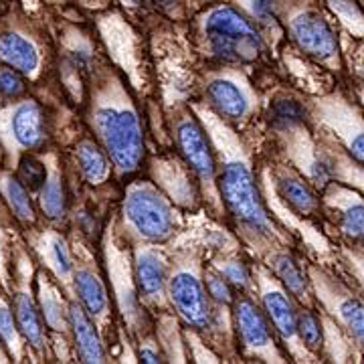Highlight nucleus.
Returning <instances> with one entry per match:
<instances>
[{"label": "nucleus", "mask_w": 364, "mask_h": 364, "mask_svg": "<svg viewBox=\"0 0 364 364\" xmlns=\"http://www.w3.org/2000/svg\"><path fill=\"white\" fill-rule=\"evenodd\" d=\"M213 140L217 142V146H221L223 164L219 174V188L227 208L249 233L257 237H272L273 225L263 208L247 158L243 156V152H239L237 146L229 148L227 134L223 136V132L221 134L215 132Z\"/></svg>", "instance_id": "nucleus-1"}, {"label": "nucleus", "mask_w": 364, "mask_h": 364, "mask_svg": "<svg viewBox=\"0 0 364 364\" xmlns=\"http://www.w3.org/2000/svg\"><path fill=\"white\" fill-rule=\"evenodd\" d=\"M93 124L117 170L134 172L138 168L144 156L142 126L128 100L116 95L102 97L93 112Z\"/></svg>", "instance_id": "nucleus-2"}, {"label": "nucleus", "mask_w": 364, "mask_h": 364, "mask_svg": "<svg viewBox=\"0 0 364 364\" xmlns=\"http://www.w3.org/2000/svg\"><path fill=\"white\" fill-rule=\"evenodd\" d=\"M208 49L227 63H249L259 57L263 49L257 28L231 6H217L208 11L203 21Z\"/></svg>", "instance_id": "nucleus-3"}, {"label": "nucleus", "mask_w": 364, "mask_h": 364, "mask_svg": "<svg viewBox=\"0 0 364 364\" xmlns=\"http://www.w3.org/2000/svg\"><path fill=\"white\" fill-rule=\"evenodd\" d=\"M124 215L132 227V231L146 241L162 243L172 237L176 229L174 208L160 195V191L152 184H134L128 188Z\"/></svg>", "instance_id": "nucleus-4"}, {"label": "nucleus", "mask_w": 364, "mask_h": 364, "mask_svg": "<svg viewBox=\"0 0 364 364\" xmlns=\"http://www.w3.org/2000/svg\"><path fill=\"white\" fill-rule=\"evenodd\" d=\"M314 291L322 301L326 312L330 314L348 334L364 348V299L354 296L338 279L322 269H310Z\"/></svg>", "instance_id": "nucleus-5"}, {"label": "nucleus", "mask_w": 364, "mask_h": 364, "mask_svg": "<svg viewBox=\"0 0 364 364\" xmlns=\"http://www.w3.org/2000/svg\"><path fill=\"white\" fill-rule=\"evenodd\" d=\"M166 291L174 310L186 324L198 330L213 324V310L208 304L207 289L193 267H181L172 273Z\"/></svg>", "instance_id": "nucleus-6"}, {"label": "nucleus", "mask_w": 364, "mask_h": 364, "mask_svg": "<svg viewBox=\"0 0 364 364\" xmlns=\"http://www.w3.org/2000/svg\"><path fill=\"white\" fill-rule=\"evenodd\" d=\"M318 116L324 126L336 132L348 154L364 166V117L358 109L336 95L318 102Z\"/></svg>", "instance_id": "nucleus-7"}, {"label": "nucleus", "mask_w": 364, "mask_h": 364, "mask_svg": "<svg viewBox=\"0 0 364 364\" xmlns=\"http://www.w3.org/2000/svg\"><path fill=\"white\" fill-rule=\"evenodd\" d=\"M235 320H237V332L241 344L249 354L259 356L269 363H282L267 320L251 299L241 298L235 304Z\"/></svg>", "instance_id": "nucleus-8"}, {"label": "nucleus", "mask_w": 364, "mask_h": 364, "mask_svg": "<svg viewBox=\"0 0 364 364\" xmlns=\"http://www.w3.org/2000/svg\"><path fill=\"white\" fill-rule=\"evenodd\" d=\"M259 289L265 314L272 320V324L275 326V330L279 332V336L291 348V352H298V348L306 352V348L299 342L298 328H296L298 312L294 308V301L286 294V289L277 286V282L265 273H259Z\"/></svg>", "instance_id": "nucleus-9"}, {"label": "nucleus", "mask_w": 364, "mask_h": 364, "mask_svg": "<svg viewBox=\"0 0 364 364\" xmlns=\"http://www.w3.org/2000/svg\"><path fill=\"white\" fill-rule=\"evenodd\" d=\"M176 142H178V148H181L186 164L196 174V178L207 188H213L215 181H217V162H215V156L210 152L205 132L200 130V126L195 119L184 117L178 122Z\"/></svg>", "instance_id": "nucleus-10"}, {"label": "nucleus", "mask_w": 364, "mask_h": 364, "mask_svg": "<svg viewBox=\"0 0 364 364\" xmlns=\"http://www.w3.org/2000/svg\"><path fill=\"white\" fill-rule=\"evenodd\" d=\"M291 37L298 43V47L310 57L320 61H330L338 53V43L334 37L332 26L328 25L324 16L314 11L296 14L289 23Z\"/></svg>", "instance_id": "nucleus-11"}, {"label": "nucleus", "mask_w": 364, "mask_h": 364, "mask_svg": "<svg viewBox=\"0 0 364 364\" xmlns=\"http://www.w3.org/2000/svg\"><path fill=\"white\" fill-rule=\"evenodd\" d=\"M326 213L338 229L352 239H364V196L344 184L328 182L324 191Z\"/></svg>", "instance_id": "nucleus-12"}, {"label": "nucleus", "mask_w": 364, "mask_h": 364, "mask_svg": "<svg viewBox=\"0 0 364 364\" xmlns=\"http://www.w3.org/2000/svg\"><path fill=\"white\" fill-rule=\"evenodd\" d=\"M134 277L146 301L152 304L162 301L168 286V275H166V261L158 251L150 247L138 249L134 263Z\"/></svg>", "instance_id": "nucleus-13"}, {"label": "nucleus", "mask_w": 364, "mask_h": 364, "mask_svg": "<svg viewBox=\"0 0 364 364\" xmlns=\"http://www.w3.org/2000/svg\"><path fill=\"white\" fill-rule=\"evenodd\" d=\"M208 100L217 114L227 119H243L251 109L247 90L229 77H217L208 83Z\"/></svg>", "instance_id": "nucleus-14"}, {"label": "nucleus", "mask_w": 364, "mask_h": 364, "mask_svg": "<svg viewBox=\"0 0 364 364\" xmlns=\"http://www.w3.org/2000/svg\"><path fill=\"white\" fill-rule=\"evenodd\" d=\"M69 326L73 328L79 358L83 363H105V352L100 334H97L87 312L81 306L69 308Z\"/></svg>", "instance_id": "nucleus-15"}, {"label": "nucleus", "mask_w": 364, "mask_h": 364, "mask_svg": "<svg viewBox=\"0 0 364 364\" xmlns=\"http://www.w3.org/2000/svg\"><path fill=\"white\" fill-rule=\"evenodd\" d=\"M11 130L16 144L23 148H35L45 140V124L41 107L35 102H23L13 112L11 117Z\"/></svg>", "instance_id": "nucleus-16"}, {"label": "nucleus", "mask_w": 364, "mask_h": 364, "mask_svg": "<svg viewBox=\"0 0 364 364\" xmlns=\"http://www.w3.org/2000/svg\"><path fill=\"white\" fill-rule=\"evenodd\" d=\"M277 195L286 203L291 210H296L298 215H314L318 210V198L312 193V188L308 186V182L301 176L289 172V170H282V174L277 176L275 182Z\"/></svg>", "instance_id": "nucleus-17"}, {"label": "nucleus", "mask_w": 364, "mask_h": 364, "mask_svg": "<svg viewBox=\"0 0 364 364\" xmlns=\"http://www.w3.org/2000/svg\"><path fill=\"white\" fill-rule=\"evenodd\" d=\"M73 279H75V289H77L81 308L93 320H97V322L104 320L107 316L109 304H107V291H105L102 279L87 267H79Z\"/></svg>", "instance_id": "nucleus-18"}, {"label": "nucleus", "mask_w": 364, "mask_h": 364, "mask_svg": "<svg viewBox=\"0 0 364 364\" xmlns=\"http://www.w3.org/2000/svg\"><path fill=\"white\" fill-rule=\"evenodd\" d=\"M0 59L23 73H33L39 67V53L35 45L16 33L0 37Z\"/></svg>", "instance_id": "nucleus-19"}, {"label": "nucleus", "mask_w": 364, "mask_h": 364, "mask_svg": "<svg viewBox=\"0 0 364 364\" xmlns=\"http://www.w3.org/2000/svg\"><path fill=\"white\" fill-rule=\"evenodd\" d=\"M14 318H16V328L18 332L28 340V344H33L35 348H43L45 344V330H43V318L35 299L31 298V294L21 291L14 299Z\"/></svg>", "instance_id": "nucleus-20"}, {"label": "nucleus", "mask_w": 364, "mask_h": 364, "mask_svg": "<svg viewBox=\"0 0 364 364\" xmlns=\"http://www.w3.org/2000/svg\"><path fill=\"white\" fill-rule=\"evenodd\" d=\"M156 178L164 186V191L172 196V200L181 205H193L195 203V184L191 182L188 174L182 170L176 162H160L156 164Z\"/></svg>", "instance_id": "nucleus-21"}, {"label": "nucleus", "mask_w": 364, "mask_h": 364, "mask_svg": "<svg viewBox=\"0 0 364 364\" xmlns=\"http://www.w3.org/2000/svg\"><path fill=\"white\" fill-rule=\"evenodd\" d=\"M272 265L273 273L282 279V284L296 296L301 301H306L308 299V279H306V275L304 272L299 269V265L296 263V259L286 253V251H277V253H273L272 255Z\"/></svg>", "instance_id": "nucleus-22"}, {"label": "nucleus", "mask_w": 364, "mask_h": 364, "mask_svg": "<svg viewBox=\"0 0 364 364\" xmlns=\"http://www.w3.org/2000/svg\"><path fill=\"white\" fill-rule=\"evenodd\" d=\"M77 164L85 181L91 184H102L109 176V160L105 158L102 148L90 140L77 146Z\"/></svg>", "instance_id": "nucleus-23"}, {"label": "nucleus", "mask_w": 364, "mask_h": 364, "mask_svg": "<svg viewBox=\"0 0 364 364\" xmlns=\"http://www.w3.org/2000/svg\"><path fill=\"white\" fill-rule=\"evenodd\" d=\"M39 299L43 318L49 324V328L57 330V332H65L69 328V310L65 308L63 299L59 298V291L51 284H47L45 279H41Z\"/></svg>", "instance_id": "nucleus-24"}, {"label": "nucleus", "mask_w": 364, "mask_h": 364, "mask_svg": "<svg viewBox=\"0 0 364 364\" xmlns=\"http://www.w3.org/2000/svg\"><path fill=\"white\" fill-rule=\"evenodd\" d=\"M41 208L49 219H61L65 215V193L59 172L47 174V181L41 186Z\"/></svg>", "instance_id": "nucleus-25"}, {"label": "nucleus", "mask_w": 364, "mask_h": 364, "mask_svg": "<svg viewBox=\"0 0 364 364\" xmlns=\"http://www.w3.org/2000/svg\"><path fill=\"white\" fill-rule=\"evenodd\" d=\"M2 191H4V196L9 200V205L14 210V215L25 223L35 221V208H33V203H31V196L26 193V186L18 178H13V176H4L2 181Z\"/></svg>", "instance_id": "nucleus-26"}, {"label": "nucleus", "mask_w": 364, "mask_h": 364, "mask_svg": "<svg viewBox=\"0 0 364 364\" xmlns=\"http://www.w3.org/2000/svg\"><path fill=\"white\" fill-rule=\"evenodd\" d=\"M304 119H306V109L296 100H277V102H273L272 109H269V122L277 130H296L298 126L304 124Z\"/></svg>", "instance_id": "nucleus-27"}, {"label": "nucleus", "mask_w": 364, "mask_h": 364, "mask_svg": "<svg viewBox=\"0 0 364 364\" xmlns=\"http://www.w3.org/2000/svg\"><path fill=\"white\" fill-rule=\"evenodd\" d=\"M47 261L51 265V269L61 282H69L73 277V259L67 243L59 235L47 237Z\"/></svg>", "instance_id": "nucleus-28"}, {"label": "nucleus", "mask_w": 364, "mask_h": 364, "mask_svg": "<svg viewBox=\"0 0 364 364\" xmlns=\"http://www.w3.org/2000/svg\"><path fill=\"white\" fill-rule=\"evenodd\" d=\"M298 338L306 352H316L322 348L324 340H322V328H320V320L316 318V314L310 310H301L298 312Z\"/></svg>", "instance_id": "nucleus-29"}, {"label": "nucleus", "mask_w": 364, "mask_h": 364, "mask_svg": "<svg viewBox=\"0 0 364 364\" xmlns=\"http://www.w3.org/2000/svg\"><path fill=\"white\" fill-rule=\"evenodd\" d=\"M18 178L31 191H41V186L47 181V168L35 156H25L18 164Z\"/></svg>", "instance_id": "nucleus-30"}, {"label": "nucleus", "mask_w": 364, "mask_h": 364, "mask_svg": "<svg viewBox=\"0 0 364 364\" xmlns=\"http://www.w3.org/2000/svg\"><path fill=\"white\" fill-rule=\"evenodd\" d=\"M217 272L231 284L233 287L245 289L249 286V272L247 267L237 259H219L217 261Z\"/></svg>", "instance_id": "nucleus-31"}, {"label": "nucleus", "mask_w": 364, "mask_h": 364, "mask_svg": "<svg viewBox=\"0 0 364 364\" xmlns=\"http://www.w3.org/2000/svg\"><path fill=\"white\" fill-rule=\"evenodd\" d=\"M334 13H338V16L342 18V23L348 26L354 33H364V16L360 14V11L352 4L350 0H330Z\"/></svg>", "instance_id": "nucleus-32"}, {"label": "nucleus", "mask_w": 364, "mask_h": 364, "mask_svg": "<svg viewBox=\"0 0 364 364\" xmlns=\"http://www.w3.org/2000/svg\"><path fill=\"white\" fill-rule=\"evenodd\" d=\"M207 294L210 299H215L217 304H231L233 301V291L231 284L223 277L219 272H207Z\"/></svg>", "instance_id": "nucleus-33"}, {"label": "nucleus", "mask_w": 364, "mask_h": 364, "mask_svg": "<svg viewBox=\"0 0 364 364\" xmlns=\"http://www.w3.org/2000/svg\"><path fill=\"white\" fill-rule=\"evenodd\" d=\"M0 338L14 350L18 348V328H16L11 308L2 301V298H0Z\"/></svg>", "instance_id": "nucleus-34"}, {"label": "nucleus", "mask_w": 364, "mask_h": 364, "mask_svg": "<svg viewBox=\"0 0 364 364\" xmlns=\"http://www.w3.org/2000/svg\"><path fill=\"white\" fill-rule=\"evenodd\" d=\"M0 91L9 97H18L25 91V83L13 67H0Z\"/></svg>", "instance_id": "nucleus-35"}, {"label": "nucleus", "mask_w": 364, "mask_h": 364, "mask_svg": "<svg viewBox=\"0 0 364 364\" xmlns=\"http://www.w3.org/2000/svg\"><path fill=\"white\" fill-rule=\"evenodd\" d=\"M251 13L263 25H273L277 21L275 0H251Z\"/></svg>", "instance_id": "nucleus-36"}, {"label": "nucleus", "mask_w": 364, "mask_h": 364, "mask_svg": "<svg viewBox=\"0 0 364 364\" xmlns=\"http://www.w3.org/2000/svg\"><path fill=\"white\" fill-rule=\"evenodd\" d=\"M344 259H346V265L350 267L352 275L356 277L358 286L363 287L364 291V253H360V251H344Z\"/></svg>", "instance_id": "nucleus-37"}, {"label": "nucleus", "mask_w": 364, "mask_h": 364, "mask_svg": "<svg viewBox=\"0 0 364 364\" xmlns=\"http://www.w3.org/2000/svg\"><path fill=\"white\" fill-rule=\"evenodd\" d=\"M140 358L144 363H160V352L152 346V342H146L140 348Z\"/></svg>", "instance_id": "nucleus-38"}, {"label": "nucleus", "mask_w": 364, "mask_h": 364, "mask_svg": "<svg viewBox=\"0 0 364 364\" xmlns=\"http://www.w3.org/2000/svg\"><path fill=\"white\" fill-rule=\"evenodd\" d=\"M132 4H136V2H140V0H130Z\"/></svg>", "instance_id": "nucleus-39"}, {"label": "nucleus", "mask_w": 364, "mask_h": 364, "mask_svg": "<svg viewBox=\"0 0 364 364\" xmlns=\"http://www.w3.org/2000/svg\"><path fill=\"white\" fill-rule=\"evenodd\" d=\"M363 100H364V95H363Z\"/></svg>", "instance_id": "nucleus-40"}]
</instances>
